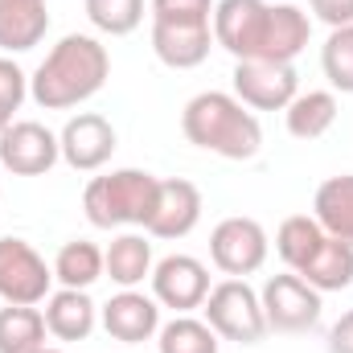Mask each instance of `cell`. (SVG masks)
Instances as JSON below:
<instances>
[{"label":"cell","instance_id":"1","mask_svg":"<svg viewBox=\"0 0 353 353\" xmlns=\"http://www.w3.org/2000/svg\"><path fill=\"white\" fill-rule=\"evenodd\" d=\"M111 74V54L90 33H66L33 70L29 94L46 111H70L79 103L94 99Z\"/></svg>","mask_w":353,"mask_h":353},{"label":"cell","instance_id":"2","mask_svg":"<svg viewBox=\"0 0 353 353\" xmlns=\"http://www.w3.org/2000/svg\"><path fill=\"white\" fill-rule=\"evenodd\" d=\"M181 132L193 148L214 152L222 161H251L263 148V128L251 107H243L226 90H201L181 111Z\"/></svg>","mask_w":353,"mask_h":353},{"label":"cell","instance_id":"3","mask_svg":"<svg viewBox=\"0 0 353 353\" xmlns=\"http://www.w3.org/2000/svg\"><path fill=\"white\" fill-rule=\"evenodd\" d=\"M157 185L161 176L144 169H111L103 176H90L83 189V210L90 226L115 230V226H144L152 205H157Z\"/></svg>","mask_w":353,"mask_h":353},{"label":"cell","instance_id":"4","mask_svg":"<svg viewBox=\"0 0 353 353\" xmlns=\"http://www.w3.org/2000/svg\"><path fill=\"white\" fill-rule=\"evenodd\" d=\"M205 325L222 337V341H234V345H259L267 333V316H263V300L259 292L247 283V279H222L210 288L205 304Z\"/></svg>","mask_w":353,"mask_h":353},{"label":"cell","instance_id":"5","mask_svg":"<svg viewBox=\"0 0 353 353\" xmlns=\"http://www.w3.org/2000/svg\"><path fill=\"white\" fill-rule=\"evenodd\" d=\"M263 300V316H267V329L275 333H308L316 321H321V292L296 275V271H283V275H271L259 292Z\"/></svg>","mask_w":353,"mask_h":353},{"label":"cell","instance_id":"6","mask_svg":"<svg viewBox=\"0 0 353 353\" xmlns=\"http://www.w3.org/2000/svg\"><path fill=\"white\" fill-rule=\"evenodd\" d=\"M271 239L255 218H222L210 234V259L226 279H247L267 263Z\"/></svg>","mask_w":353,"mask_h":353},{"label":"cell","instance_id":"7","mask_svg":"<svg viewBox=\"0 0 353 353\" xmlns=\"http://www.w3.org/2000/svg\"><path fill=\"white\" fill-rule=\"evenodd\" d=\"M267 17H271L267 0H218L210 17L214 46H222L234 62H255L263 54Z\"/></svg>","mask_w":353,"mask_h":353},{"label":"cell","instance_id":"8","mask_svg":"<svg viewBox=\"0 0 353 353\" xmlns=\"http://www.w3.org/2000/svg\"><path fill=\"white\" fill-rule=\"evenodd\" d=\"M54 283V267L25 239H0V300L4 304H46Z\"/></svg>","mask_w":353,"mask_h":353},{"label":"cell","instance_id":"9","mask_svg":"<svg viewBox=\"0 0 353 353\" xmlns=\"http://www.w3.org/2000/svg\"><path fill=\"white\" fill-rule=\"evenodd\" d=\"M62 161L58 136L37 119H12L0 136V169L12 176H46Z\"/></svg>","mask_w":353,"mask_h":353},{"label":"cell","instance_id":"10","mask_svg":"<svg viewBox=\"0 0 353 353\" xmlns=\"http://www.w3.org/2000/svg\"><path fill=\"white\" fill-rule=\"evenodd\" d=\"M300 94L292 62H234V99L251 111H283Z\"/></svg>","mask_w":353,"mask_h":353},{"label":"cell","instance_id":"11","mask_svg":"<svg viewBox=\"0 0 353 353\" xmlns=\"http://www.w3.org/2000/svg\"><path fill=\"white\" fill-rule=\"evenodd\" d=\"M148 279H152L157 304L173 308L176 316L201 308L205 296H210V267L201 259H193V255H165L161 263L152 267Z\"/></svg>","mask_w":353,"mask_h":353},{"label":"cell","instance_id":"12","mask_svg":"<svg viewBox=\"0 0 353 353\" xmlns=\"http://www.w3.org/2000/svg\"><path fill=\"white\" fill-rule=\"evenodd\" d=\"M58 144H62V161H66L74 173H99V169L111 161L119 136H115L111 119H103V115H94V111H79V115L66 119V128L58 132Z\"/></svg>","mask_w":353,"mask_h":353},{"label":"cell","instance_id":"13","mask_svg":"<svg viewBox=\"0 0 353 353\" xmlns=\"http://www.w3.org/2000/svg\"><path fill=\"white\" fill-rule=\"evenodd\" d=\"M99 321H103V329H107L111 341L140 345V341H152L161 333V304H157V296H144L136 288H123L119 296H111L99 308Z\"/></svg>","mask_w":353,"mask_h":353},{"label":"cell","instance_id":"14","mask_svg":"<svg viewBox=\"0 0 353 353\" xmlns=\"http://www.w3.org/2000/svg\"><path fill=\"white\" fill-rule=\"evenodd\" d=\"M201 222V189L193 185V181H161L157 185V205H152V214H148V222H144V230L152 234V239H185V234H193V226Z\"/></svg>","mask_w":353,"mask_h":353},{"label":"cell","instance_id":"15","mask_svg":"<svg viewBox=\"0 0 353 353\" xmlns=\"http://www.w3.org/2000/svg\"><path fill=\"white\" fill-rule=\"evenodd\" d=\"M214 29L210 21H152V54L169 70H193L210 58Z\"/></svg>","mask_w":353,"mask_h":353},{"label":"cell","instance_id":"16","mask_svg":"<svg viewBox=\"0 0 353 353\" xmlns=\"http://www.w3.org/2000/svg\"><path fill=\"white\" fill-rule=\"evenodd\" d=\"M41 316H46L50 337H58V341H87L94 333V325H99V304L83 288H58V292L46 296Z\"/></svg>","mask_w":353,"mask_h":353},{"label":"cell","instance_id":"17","mask_svg":"<svg viewBox=\"0 0 353 353\" xmlns=\"http://www.w3.org/2000/svg\"><path fill=\"white\" fill-rule=\"evenodd\" d=\"M50 29V4L46 0H0V50L4 54H29L46 41Z\"/></svg>","mask_w":353,"mask_h":353},{"label":"cell","instance_id":"18","mask_svg":"<svg viewBox=\"0 0 353 353\" xmlns=\"http://www.w3.org/2000/svg\"><path fill=\"white\" fill-rule=\"evenodd\" d=\"M308 37H312V21L300 4H271L263 54L255 62H296L304 54Z\"/></svg>","mask_w":353,"mask_h":353},{"label":"cell","instance_id":"19","mask_svg":"<svg viewBox=\"0 0 353 353\" xmlns=\"http://www.w3.org/2000/svg\"><path fill=\"white\" fill-rule=\"evenodd\" d=\"M337 111H341V103H337V90H304V94H296L288 107H283V123H288V136H296V140H321L333 123H337Z\"/></svg>","mask_w":353,"mask_h":353},{"label":"cell","instance_id":"20","mask_svg":"<svg viewBox=\"0 0 353 353\" xmlns=\"http://www.w3.org/2000/svg\"><path fill=\"white\" fill-rule=\"evenodd\" d=\"M152 243L144 234H115L103 251V275L119 288H140L152 275Z\"/></svg>","mask_w":353,"mask_h":353},{"label":"cell","instance_id":"21","mask_svg":"<svg viewBox=\"0 0 353 353\" xmlns=\"http://www.w3.org/2000/svg\"><path fill=\"white\" fill-rule=\"evenodd\" d=\"M312 218L321 222V230L329 239H341L353 247V173H341V176H329L321 181L316 197H312Z\"/></svg>","mask_w":353,"mask_h":353},{"label":"cell","instance_id":"22","mask_svg":"<svg viewBox=\"0 0 353 353\" xmlns=\"http://www.w3.org/2000/svg\"><path fill=\"white\" fill-rule=\"evenodd\" d=\"M296 275H304L321 296H325V292H345L353 283V247L341 243V239H329V234H325V243L316 247V255L300 267Z\"/></svg>","mask_w":353,"mask_h":353},{"label":"cell","instance_id":"23","mask_svg":"<svg viewBox=\"0 0 353 353\" xmlns=\"http://www.w3.org/2000/svg\"><path fill=\"white\" fill-rule=\"evenodd\" d=\"M50 329L41 308L33 304H4L0 308V353H37Z\"/></svg>","mask_w":353,"mask_h":353},{"label":"cell","instance_id":"24","mask_svg":"<svg viewBox=\"0 0 353 353\" xmlns=\"http://www.w3.org/2000/svg\"><path fill=\"white\" fill-rule=\"evenodd\" d=\"M321 243H325V230H321V222L308 218V214H292V218H283L279 230H275V255L283 259L288 271H300V267L316 255Z\"/></svg>","mask_w":353,"mask_h":353},{"label":"cell","instance_id":"25","mask_svg":"<svg viewBox=\"0 0 353 353\" xmlns=\"http://www.w3.org/2000/svg\"><path fill=\"white\" fill-rule=\"evenodd\" d=\"M54 279L62 288H83L87 292L90 283L103 279V251L87 239H70L54 259Z\"/></svg>","mask_w":353,"mask_h":353},{"label":"cell","instance_id":"26","mask_svg":"<svg viewBox=\"0 0 353 353\" xmlns=\"http://www.w3.org/2000/svg\"><path fill=\"white\" fill-rule=\"evenodd\" d=\"M218 333L205 325V321H197V316H173L169 325H161V333H157V345L161 353H218Z\"/></svg>","mask_w":353,"mask_h":353},{"label":"cell","instance_id":"27","mask_svg":"<svg viewBox=\"0 0 353 353\" xmlns=\"http://www.w3.org/2000/svg\"><path fill=\"white\" fill-rule=\"evenodd\" d=\"M87 21L107 37H128L144 21V0H83Z\"/></svg>","mask_w":353,"mask_h":353},{"label":"cell","instance_id":"28","mask_svg":"<svg viewBox=\"0 0 353 353\" xmlns=\"http://www.w3.org/2000/svg\"><path fill=\"white\" fill-rule=\"evenodd\" d=\"M321 70L333 90L353 94V25L329 29V41L321 46Z\"/></svg>","mask_w":353,"mask_h":353},{"label":"cell","instance_id":"29","mask_svg":"<svg viewBox=\"0 0 353 353\" xmlns=\"http://www.w3.org/2000/svg\"><path fill=\"white\" fill-rule=\"evenodd\" d=\"M218 0H148L152 21H210Z\"/></svg>","mask_w":353,"mask_h":353},{"label":"cell","instance_id":"30","mask_svg":"<svg viewBox=\"0 0 353 353\" xmlns=\"http://www.w3.org/2000/svg\"><path fill=\"white\" fill-rule=\"evenodd\" d=\"M25 99H29V74L8 54H0V107L4 111H21Z\"/></svg>","mask_w":353,"mask_h":353},{"label":"cell","instance_id":"31","mask_svg":"<svg viewBox=\"0 0 353 353\" xmlns=\"http://www.w3.org/2000/svg\"><path fill=\"white\" fill-rule=\"evenodd\" d=\"M312 17L325 21L329 29H341V25H353V0H308Z\"/></svg>","mask_w":353,"mask_h":353},{"label":"cell","instance_id":"32","mask_svg":"<svg viewBox=\"0 0 353 353\" xmlns=\"http://www.w3.org/2000/svg\"><path fill=\"white\" fill-rule=\"evenodd\" d=\"M329 353H353V308L329 329Z\"/></svg>","mask_w":353,"mask_h":353},{"label":"cell","instance_id":"33","mask_svg":"<svg viewBox=\"0 0 353 353\" xmlns=\"http://www.w3.org/2000/svg\"><path fill=\"white\" fill-rule=\"evenodd\" d=\"M8 123H12V111H4V107H0V136L8 132Z\"/></svg>","mask_w":353,"mask_h":353},{"label":"cell","instance_id":"34","mask_svg":"<svg viewBox=\"0 0 353 353\" xmlns=\"http://www.w3.org/2000/svg\"><path fill=\"white\" fill-rule=\"evenodd\" d=\"M37 353H66V350H54V345H41Z\"/></svg>","mask_w":353,"mask_h":353},{"label":"cell","instance_id":"35","mask_svg":"<svg viewBox=\"0 0 353 353\" xmlns=\"http://www.w3.org/2000/svg\"><path fill=\"white\" fill-rule=\"evenodd\" d=\"M0 173H4V169H0Z\"/></svg>","mask_w":353,"mask_h":353}]
</instances>
